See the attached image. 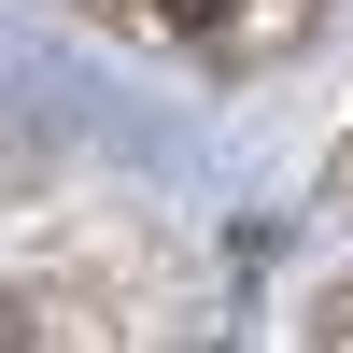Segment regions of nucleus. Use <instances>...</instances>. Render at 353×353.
Masks as SVG:
<instances>
[{"label":"nucleus","mask_w":353,"mask_h":353,"mask_svg":"<svg viewBox=\"0 0 353 353\" xmlns=\"http://www.w3.org/2000/svg\"><path fill=\"white\" fill-rule=\"evenodd\" d=\"M170 14H184V28H212V14H226V0H170Z\"/></svg>","instance_id":"f257e3e1"}]
</instances>
